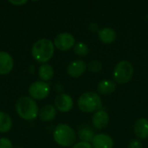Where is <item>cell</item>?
Masks as SVG:
<instances>
[{
    "mask_svg": "<svg viewBox=\"0 0 148 148\" xmlns=\"http://www.w3.org/2000/svg\"><path fill=\"white\" fill-rule=\"evenodd\" d=\"M55 53L54 42L47 38L37 40L31 49L33 58L40 63H46L49 62Z\"/></svg>",
    "mask_w": 148,
    "mask_h": 148,
    "instance_id": "cell-1",
    "label": "cell"
},
{
    "mask_svg": "<svg viewBox=\"0 0 148 148\" xmlns=\"http://www.w3.org/2000/svg\"><path fill=\"white\" fill-rule=\"evenodd\" d=\"M16 110L17 114L25 121H33L37 118L39 114L36 101L28 96H22L17 100Z\"/></svg>",
    "mask_w": 148,
    "mask_h": 148,
    "instance_id": "cell-2",
    "label": "cell"
},
{
    "mask_svg": "<svg viewBox=\"0 0 148 148\" xmlns=\"http://www.w3.org/2000/svg\"><path fill=\"white\" fill-rule=\"evenodd\" d=\"M53 137L55 141L61 147H69L74 145L76 140L75 130L67 124H59L56 127Z\"/></svg>",
    "mask_w": 148,
    "mask_h": 148,
    "instance_id": "cell-3",
    "label": "cell"
},
{
    "mask_svg": "<svg viewBox=\"0 0 148 148\" xmlns=\"http://www.w3.org/2000/svg\"><path fill=\"white\" fill-rule=\"evenodd\" d=\"M77 105L79 109L83 113H93L101 110L102 101L98 94L95 92H87L79 97Z\"/></svg>",
    "mask_w": 148,
    "mask_h": 148,
    "instance_id": "cell-4",
    "label": "cell"
},
{
    "mask_svg": "<svg viewBox=\"0 0 148 148\" xmlns=\"http://www.w3.org/2000/svg\"><path fill=\"white\" fill-rule=\"evenodd\" d=\"M134 75L133 65L126 60L119 62L114 69V78L120 84L127 83Z\"/></svg>",
    "mask_w": 148,
    "mask_h": 148,
    "instance_id": "cell-5",
    "label": "cell"
},
{
    "mask_svg": "<svg viewBox=\"0 0 148 148\" xmlns=\"http://www.w3.org/2000/svg\"><path fill=\"white\" fill-rule=\"evenodd\" d=\"M50 88L48 83L42 81H37L33 82L29 88V96L33 100H43L49 95Z\"/></svg>",
    "mask_w": 148,
    "mask_h": 148,
    "instance_id": "cell-6",
    "label": "cell"
},
{
    "mask_svg": "<svg viewBox=\"0 0 148 148\" xmlns=\"http://www.w3.org/2000/svg\"><path fill=\"white\" fill-rule=\"evenodd\" d=\"M75 44V39L74 36L68 32H62L58 34L54 40L55 47L61 51H68L74 48Z\"/></svg>",
    "mask_w": 148,
    "mask_h": 148,
    "instance_id": "cell-7",
    "label": "cell"
},
{
    "mask_svg": "<svg viewBox=\"0 0 148 148\" xmlns=\"http://www.w3.org/2000/svg\"><path fill=\"white\" fill-rule=\"evenodd\" d=\"M74 106L73 99L67 94H61L55 99V108L62 113L69 112Z\"/></svg>",
    "mask_w": 148,
    "mask_h": 148,
    "instance_id": "cell-8",
    "label": "cell"
},
{
    "mask_svg": "<svg viewBox=\"0 0 148 148\" xmlns=\"http://www.w3.org/2000/svg\"><path fill=\"white\" fill-rule=\"evenodd\" d=\"M87 69L86 63L80 59L71 62L68 66V74L72 78H78L82 76Z\"/></svg>",
    "mask_w": 148,
    "mask_h": 148,
    "instance_id": "cell-9",
    "label": "cell"
},
{
    "mask_svg": "<svg viewBox=\"0 0 148 148\" xmlns=\"http://www.w3.org/2000/svg\"><path fill=\"white\" fill-rule=\"evenodd\" d=\"M14 67L12 56L4 51H0V75H4L9 74Z\"/></svg>",
    "mask_w": 148,
    "mask_h": 148,
    "instance_id": "cell-10",
    "label": "cell"
},
{
    "mask_svg": "<svg viewBox=\"0 0 148 148\" xmlns=\"http://www.w3.org/2000/svg\"><path fill=\"white\" fill-rule=\"evenodd\" d=\"M91 145L93 148H113L114 140L108 134H99L95 135Z\"/></svg>",
    "mask_w": 148,
    "mask_h": 148,
    "instance_id": "cell-11",
    "label": "cell"
},
{
    "mask_svg": "<svg viewBox=\"0 0 148 148\" xmlns=\"http://www.w3.org/2000/svg\"><path fill=\"white\" fill-rule=\"evenodd\" d=\"M109 121V116L108 113L104 110H99L95 113L93 119H92V124L95 128L101 130L105 128Z\"/></svg>",
    "mask_w": 148,
    "mask_h": 148,
    "instance_id": "cell-12",
    "label": "cell"
},
{
    "mask_svg": "<svg viewBox=\"0 0 148 148\" xmlns=\"http://www.w3.org/2000/svg\"><path fill=\"white\" fill-rule=\"evenodd\" d=\"M134 134L141 140L148 138V120L146 118L139 119L134 125Z\"/></svg>",
    "mask_w": 148,
    "mask_h": 148,
    "instance_id": "cell-13",
    "label": "cell"
},
{
    "mask_svg": "<svg viewBox=\"0 0 148 148\" xmlns=\"http://www.w3.org/2000/svg\"><path fill=\"white\" fill-rule=\"evenodd\" d=\"M116 32L114 30V29L107 27L103 28L101 29H99L98 31V38L100 41L105 44H110L113 43L116 39Z\"/></svg>",
    "mask_w": 148,
    "mask_h": 148,
    "instance_id": "cell-14",
    "label": "cell"
},
{
    "mask_svg": "<svg viewBox=\"0 0 148 148\" xmlns=\"http://www.w3.org/2000/svg\"><path fill=\"white\" fill-rule=\"evenodd\" d=\"M38 115L41 121H45V122L51 121L56 116V108L53 105H49V104L45 105L44 107L41 108Z\"/></svg>",
    "mask_w": 148,
    "mask_h": 148,
    "instance_id": "cell-15",
    "label": "cell"
},
{
    "mask_svg": "<svg viewBox=\"0 0 148 148\" xmlns=\"http://www.w3.org/2000/svg\"><path fill=\"white\" fill-rule=\"evenodd\" d=\"M38 76L42 82L50 81L54 76V69L52 66L48 63L42 64L38 69Z\"/></svg>",
    "mask_w": 148,
    "mask_h": 148,
    "instance_id": "cell-16",
    "label": "cell"
},
{
    "mask_svg": "<svg viewBox=\"0 0 148 148\" xmlns=\"http://www.w3.org/2000/svg\"><path fill=\"white\" fill-rule=\"evenodd\" d=\"M115 88H116L115 83L110 80L101 81V82H99V84L97 86L98 92L101 93V95H108L112 94L115 90Z\"/></svg>",
    "mask_w": 148,
    "mask_h": 148,
    "instance_id": "cell-17",
    "label": "cell"
},
{
    "mask_svg": "<svg viewBox=\"0 0 148 148\" xmlns=\"http://www.w3.org/2000/svg\"><path fill=\"white\" fill-rule=\"evenodd\" d=\"M12 127V121L10 116L3 112L0 111V133L5 134L10 130Z\"/></svg>",
    "mask_w": 148,
    "mask_h": 148,
    "instance_id": "cell-18",
    "label": "cell"
},
{
    "mask_svg": "<svg viewBox=\"0 0 148 148\" xmlns=\"http://www.w3.org/2000/svg\"><path fill=\"white\" fill-rule=\"evenodd\" d=\"M78 135H79V138L82 140V141L87 142V143L92 142V140L95 137L93 129L88 127H82L78 132Z\"/></svg>",
    "mask_w": 148,
    "mask_h": 148,
    "instance_id": "cell-19",
    "label": "cell"
},
{
    "mask_svg": "<svg viewBox=\"0 0 148 148\" xmlns=\"http://www.w3.org/2000/svg\"><path fill=\"white\" fill-rule=\"evenodd\" d=\"M74 52L79 56H86L89 52V49L84 42H77L74 46Z\"/></svg>",
    "mask_w": 148,
    "mask_h": 148,
    "instance_id": "cell-20",
    "label": "cell"
},
{
    "mask_svg": "<svg viewBox=\"0 0 148 148\" xmlns=\"http://www.w3.org/2000/svg\"><path fill=\"white\" fill-rule=\"evenodd\" d=\"M87 67L89 71L93 73H98L102 69V63L100 61L94 60V61H91Z\"/></svg>",
    "mask_w": 148,
    "mask_h": 148,
    "instance_id": "cell-21",
    "label": "cell"
},
{
    "mask_svg": "<svg viewBox=\"0 0 148 148\" xmlns=\"http://www.w3.org/2000/svg\"><path fill=\"white\" fill-rule=\"evenodd\" d=\"M0 148H13L12 142L7 138L0 139Z\"/></svg>",
    "mask_w": 148,
    "mask_h": 148,
    "instance_id": "cell-22",
    "label": "cell"
},
{
    "mask_svg": "<svg viewBox=\"0 0 148 148\" xmlns=\"http://www.w3.org/2000/svg\"><path fill=\"white\" fill-rule=\"evenodd\" d=\"M72 148H93V147L90 143L81 141V142H78L75 145H74Z\"/></svg>",
    "mask_w": 148,
    "mask_h": 148,
    "instance_id": "cell-23",
    "label": "cell"
},
{
    "mask_svg": "<svg viewBox=\"0 0 148 148\" xmlns=\"http://www.w3.org/2000/svg\"><path fill=\"white\" fill-rule=\"evenodd\" d=\"M128 148H142V144L138 140H134L128 144Z\"/></svg>",
    "mask_w": 148,
    "mask_h": 148,
    "instance_id": "cell-24",
    "label": "cell"
},
{
    "mask_svg": "<svg viewBox=\"0 0 148 148\" xmlns=\"http://www.w3.org/2000/svg\"><path fill=\"white\" fill-rule=\"evenodd\" d=\"M10 3H12V4H14V5H22V4H24V3H28V1H10Z\"/></svg>",
    "mask_w": 148,
    "mask_h": 148,
    "instance_id": "cell-25",
    "label": "cell"
},
{
    "mask_svg": "<svg viewBox=\"0 0 148 148\" xmlns=\"http://www.w3.org/2000/svg\"><path fill=\"white\" fill-rule=\"evenodd\" d=\"M89 29L92 30V31H96V30L99 31V29H98V25H97L96 23H90V25H89Z\"/></svg>",
    "mask_w": 148,
    "mask_h": 148,
    "instance_id": "cell-26",
    "label": "cell"
},
{
    "mask_svg": "<svg viewBox=\"0 0 148 148\" xmlns=\"http://www.w3.org/2000/svg\"><path fill=\"white\" fill-rule=\"evenodd\" d=\"M147 22H148V13H147Z\"/></svg>",
    "mask_w": 148,
    "mask_h": 148,
    "instance_id": "cell-27",
    "label": "cell"
},
{
    "mask_svg": "<svg viewBox=\"0 0 148 148\" xmlns=\"http://www.w3.org/2000/svg\"><path fill=\"white\" fill-rule=\"evenodd\" d=\"M18 148H22V147H18Z\"/></svg>",
    "mask_w": 148,
    "mask_h": 148,
    "instance_id": "cell-28",
    "label": "cell"
}]
</instances>
